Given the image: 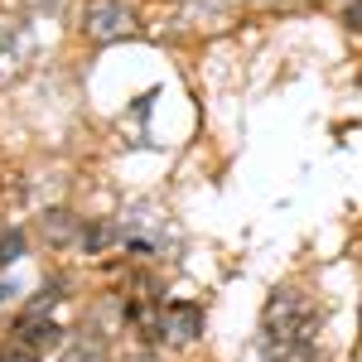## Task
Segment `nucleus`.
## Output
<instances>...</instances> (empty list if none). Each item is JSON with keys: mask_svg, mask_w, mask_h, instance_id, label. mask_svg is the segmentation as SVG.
<instances>
[{"mask_svg": "<svg viewBox=\"0 0 362 362\" xmlns=\"http://www.w3.org/2000/svg\"><path fill=\"white\" fill-rule=\"evenodd\" d=\"M319 309L305 290H276L261 314V353L266 362H314Z\"/></svg>", "mask_w": 362, "mask_h": 362, "instance_id": "obj_1", "label": "nucleus"}, {"mask_svg": "<svg viewBox=\"0 0 362 362\" xmlns=\"http://www.w3.org/2000/svg\"><path fill=\"white\" fill-rule=\"evenodd\" d=\"M83 29H87V39H97V44H116V39H126L136 29V10L126 0H87Z\"/></svg>", "mask_w": 362, "mask_h": 362, "instance_id": "obj_2", "label": "nucleus"}, {"mask_svg": "<svg viewBox=\"0 0 362 362\" xmlns=\"http://www.w3.org/2000/svg\"><path fill=\"white\" fill-rule=\"evenodd\" d=\"M34 58V34L15 20H0V87L15 83Z\"/></svg>", "mask_w": 362, "mask_h": 362, "instance_id": "obj_3", "label": "nucleus"}, {"mask_svg": "<svg viewBox=\"0 0 362 362\" xmlns=\"http://www.w3.org/2000/svg\"><path fill=\"white\" fill-rule=\"evenodd\" d=\"M198 329H203L198 305H169V314H165V338L169 343H194Z\"/></svg>", "mask_w": 362, "mask_h": 362, "instance_id": "obj_4", "label": "nucleus"}, {"mask_svg": "<svg viewBox=\"0 0 362 362\" xmlns=\"http://www.w3.org/2000/svg\"><path fill=\"white\" fill-rule=\"evenodd\" d=\"M189 15H198V20H223V15H232V5L237 0H179Z\"/></svg>", "mask_w": 362, "mask_h": 362, "instance_id": "obj_5", "label": "nucleus"}, {"mask_svg": "<svg viewBox=\"0 0 362 362\" xmlns=\"http://www.w3.org/2000/svg\"><path fill=\"white\" fill-rule=\"evenodd\" d=\"M20 251H25V237L20 232H0V266H10Z\"/></svg>", "mask_w": 362, "mask_h": 362, "instance_id": "obj_6", "label": "nucleus"}, {"mask_svg": "<svg viewBox=\"0 0 362 362\" xmlns=\"http://www.w3.org/2000/svg\"><path fill=\"white\" fill-rule=\"evenodd\" d=\"M0 362H39V353L25 348V343H15V348H5V353H0Z\"/></svg>", "mask_w": 362, "mask_h": 362, "instance_id": "obj_7", "label": "nucleus"}, {"mask_svg": "<svg viewBox=\"0 0 362 362\" xmlns=\"http://www.w3.org/2000/svg\"><path fill=\"white\" fill-rule=\"evenodd\" d=\"M348 25H353V29H362V0L353 5V10H348Z\"/></svg>", "mask_w": 362, "mask_h": 362, "instance_id": "obj_8", "label": "nucleus"}, {"mask_svg": "<svg viewBox=\"0 0 362 362\" xmlns=\"http://www.w3.org/2000/svg\"><path fill=\"white\" fill-rule=\"evenodd\" d=\"M29 5H39V10H58L63 0H29Z\"/></svg>", "mask_w": 362, "mask_h": 362, "instance_id": "obj_9", "label": "nucleus"}, {"mask_svg": "<svg viewBox=\"0 0 362 362\" xmlns=\"http://www.w3.org/2000/svg\"><path fill=\"white\" fill-rule=\"evenodd\" d=\"M10 295H15V285H10V280H5V285H0V305H5V300H10Z\"/></svg>", "mask_w": 362, "mask_h": 362, "instance_id": "obj_10", "label": "nucleus"}]
</instances>
